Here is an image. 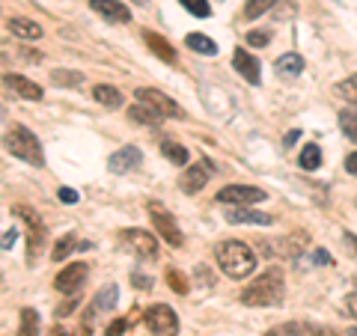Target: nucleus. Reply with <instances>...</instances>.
Returning a JSON list of instances; mask_svg holds the SVG:
<instances>
[{
  "mask_svg": "<svg viewBox=\"0 0 357 336\" xmlns=\"http://www.w3.org/2000/svg\"><path fill=\"white\" fill-rule=\"evenodd\" d=\"M215 262L229 280H244L256 271V253L238 238H227L215 247Z\"/></svg>",
  "mask_w": 357,
  "mask_h": 336,
  "instance_id": "f257e3e1",
  "label": "nucleus"
},
{
  "mask_svg": "<svg viewBox=\"0 0 357 336\" xmlns=\"http://www.w3.org/2000/svg\"><path fill=\"white\" fill-rule=\"evenodd\" d=\"M283 295H286L283 271L280 268H268L265 274H259L241 292V304H248V307H277L283 300Z\"/></svg>",
  "mask_w": 357,
  "mask_h": 336,
  "instance_id": "f03ea898",
  "label": "nucleus"
},
{
  "mask_svg": "<svg viewBox=\"0 0 357 336\" xmlns=\"http://www.w3.org/2000/svg\"><path fill=\"white\" fill-rule=\"evenodd\" d=\"M3 146H6V152L13 155V158L27 161L30 167H45V152H42L39 137L30 128L18 125V122H13V128L3 134Z\"/></svg>",
  "mask_w": 357,
  "mask_h": 336,
  "instance_id": "7ed1b4c3",
  "label": "nucleus"
},
{
  "mask_svg": "<svg viewBox=\"0 0 357 336\" xmlns=\"http://www.w3.org/2000/svg\"><path fill=\"white\" fill-rule=\"evenodd\" d=\"M13 215H18L21 220L27 223V262L33 265V262H36L39 256H42V250H45V241H48V229H45L42 217H39L30 206H15Z\"/></svg>",
  "mask_w": 357,
  "mask_h": 336,
  "instance_id": "20e7f679",
  "label": "nucleus"
},
{
  "mask_svg": "<svg viewBox=\"0 0 357 336\" xmlns=\"http://www.w3.org/2000/svg\"><path fill=\"white\" fill-rule=\"evenodd\" d=\"M134 98H137V105L149 107L152 114L161 116V119H178L182 116V107H178L170 96H164L161 89H155V86H140L137 93H134Z\"/></svg>",
  "mask_w": 357,
  "mask_h": 336,
  "instance_id": "39448f33",
  "label": "nucleus"
},
{
  "mask_svg": "<svg viewBox=\"0 0 357 336\" xmlns=\"http://www.w3.org/2000/svg\"><path fill=\"white\" fill-rule=\"evenodd\" d=\"M146 211H149V220L155 223V232L161 235V238L170 244V247H182L185 244V235H182V229H178V223H176V217L167 211L161 203H146Z\"/></svg>",
  "mask_w": 357,
  "mask_h": 336,
  "instance_id": "423d86ee",
  "label": "nucleus"
},
{
  "mask_svg": "<svg viewBox=\"0 0 357 336\" xmlns=\"http://www.w3.org/2000/svg\"><path fill=\"white\" fill-rule=\"evenodd\" d=\"M143 321L152 336H178V316L167 304H152L143 312Z\"/></svg>",
  "mask_w": 357,
  "mask_h": 336,
  "instance_id": "0eeeda50",
  "label": "nucleus"
},
{
  "mask_svg": "<svg viewBox=\"0 0 357 336\" xmlns=\"http://www.w3.org/2000/svg\"><path fill=\"white\" fill-rule=\"evenodd\" d=\"M119 238L126 241V247L137 256L140 262L158 259V241H155L152 232H146V229H122Z\"/></svg>",
  "mask_w": 357,
  "mask_h": 336,
  "instance_id": "6e6552de",
  "label": "nucleus"
},
{
  "mask_svg": "<svg viewBox=\"0 0 357 336\" xmlns=\"http://www.w3.org/2000/svg\"><path fill=\"white\" fill-rule=\"evenodd\" d=\"M268 194L262 188H250V185H227V188H220L215 199L223 206H256V203H262Z\"/></svg>",
  "mask_w": 357,
  "mask_h": 336,
  "instance_id": "1a4fd4ad",
  "label": "nucleus"
},
{
  "mask_svg": "<svg viewBox=\"0 0 357 336\" xmlns=\"http://www.w3.org/2000/svg\"><path fill=\"white\" fill-rule=\"evenodd\" d=\"M211 173H215V164H211L208 158H199L197 164H191V167H188V170L182 173L178 185H182L185 194H199V190L206 188V182L211 178Z\"/></svg>",
  "mask_w": 357,
  "mask_h": 336,
  "instance_id": "9d476101",
  "label": "nucleus"
},
{
  "mask_svg": "<svg viewBox=\"0 0 357 336\" xmlns=\"http://www.w3.org/2000/svg\"><path fill=\"white\" fill-rule=\"evenodd\" d=\"M89 274V268L84 262H75V265H66L63 271L57 274V280H54V289H57L60 295H77V289L84 286V280Z\"/></svg>",
  "mask_w": 357,
  "mask_h": 336,
  "instance_id": "9b49d317",
  "label": "nucleus"
},
{
  "mask_svg": "<svg viewBox=\"0 0 357 336\" xmlns=\"http://www.w3.org/2000/svg\"><path fill=\"white\" fill-rule=\"evenodd\" d=\"M3 86L13 89L18 98H24V102H39V98L45 96V89L36 81H30V77H24V75H13V72L3 75Z\"/></svg>",
  "mask_w": 357,
  "mask_h": 336,
  "instance_id": "f8f14e48",
  "label": "nucleus"
},
{
  "mask_svg": "<svg viewBox=\"0 0 357 336\" xmlns=\"http://www.w3.org/2000/svg\"><path fill=\"white\" fill-rule=\"evenodd\" d=\"M143 164V155L137 146H122L119 152H114L107 158V170L110 173H128V170H137Z\"/></svg>",
  "mask_w": 357,
  "mask_h": 336,
  "instance_id": "ddd939ff",
  "label": "nucleus"
},
{
  "mask_svg": "<svg viewBox=\"0 0 357 336\" xmlns=\"http://www.w3.org/2000/svg\"><path fill=\"white\" fill-rule=\"evenodd\" d=\"M89 6L102 18L114 21V24H128L131 21V9L126 3H119V0H89Z\"/></svg>",
  "mask_w": 357,
  "mask_h": 336,
  "instance_id": "4468645a",
  "label": "nucleus"
},
{
  "mask_svg": "<svg viewBox=\"0 0 357 336\" xmlns=\"http://www.w3.org/2000/svg\"><path fill=\"white\" fill-rule=\"evenodd\" d=\"M262 336H325V328L310 324V321H286V324H277V328L265 330Z\"/></svg>",
  "mask_w": 357,
  "mask_h": 336,
  "instance_id": "2eb2a0df",
  "label": "nucleus"
},
{
  "mask_svg": "<svg viewBox=\"0 0 357 336\" xmlns=\"http://www.w3.org/2000/svg\"><path fill=\"white\" fill-rule=\"evenodd\" d=\"M232 69H236L248 84H259V60H256L250 51L238 48L232 54Z\"/></svg>",
  "mask_w": 357,
  "mask_h": 336,
  "instance_id": "dca6fc26",
  "label": "nucleus"
},
{
  "mask_svg": "<svg viewBox=\"0 0 357 336\" xmlns=\"http://www.w3.org/2000/svg\"><path fill=\"white\" fill-rule=\"evenodd\" d=\"M307 244H310L307 232H292V235H286V238H280L274 244V253L283 256V259H298V256L307 250Z\"/></svg>",
  "mask_w": 357,
  "mask_h": 336,
  "instance_id": "f3484780",
  "label": "nucleus"
},
{
  "mask_svg": "<svg viewBox=\"0 0 357 336\" xmlns=\"http://www.w3.org/2000/svg\"><path fill=\"white\" fill-rule=\"evenodd\" d=\"M227 220L229 223H256V227H271L274 217L262 215V211H253L248 206H229L227 208Z\"/></svg>",
  "mask_w": 357,
  "mask_h": 336,
  "instance_id": "a211bd4d",
  "label": "nucleus"
},
{
  "mask_svg": "<svg viewBox=\"0 0 357 336\" xmlns=\"http://www.w3.org/2000/svg\"><path fill=\"white\" fill-rule=\"evenodd\" d=\"M116 300H119V289L110 283V286H105V289H98V295H96V300L89 304V310H86V319H93L96 312H110L116 307Z\"/></svg>",
  "mask_w": 357,
  "mask_h": 336,
  "instance_id": "6ab92c4d",
  "label": "nucleus"
},
{
  "mask_svg": "<svg viewBox=\"0 0 357 336\" xmlns=\"http://www.w3.org/2000/svg\"><path fill=\"white\" fill-rule=\"evenodd\" d=\"M143 42H146L149 45V51L155 54V57H158V60H164V63H176V48H173V45L170 42H167L164 36H158V33H152V30H146V33H143Z\"/></svg>",
  "mask_w": 357,
  "mask_h": 336,
  "instance_id": "aec40b11",
  "label": "nucleus"
},
{
  "mask_svg": "<svg viewBox=\"0 0 357 336\" xmlns=\"http://www.w3.org/2000/svg\"><path fill=\"white\" fill-rule=\"evenodd\" d=\"M6 27H9V33H13V36H18V39H27V42H33V39H39V36H42V27H39L33 18L13 15V18L6 21Z\"/></svg>",
  "mask_w": 357,
  "mask_h": 336,
  "instance_id": "412c9836",
  "label": "nucleus"
},
{
  "mask_svg": "<svg viewBox=\"0 0 357 336\" xmlns=\"http://www.w3.org/2000/svg\"><path fill=\"white\" fill-rule=\"evenodd\" d=\"M93 98L102 107H107V110H116V107H122V93L116 86H107V84H98L96 89H93Z\"/></svg>",
  "mask_w": 357,
  "mask_h": 336,
  "instance_id": "4be33fe9",
  "label": "nucleus"
},
{
  "mask_svg": "<svg viewBox=\"0 0 357 336\" xmlns=\"http://www.w3.org/2000/svg\"><path fill=\"white\" fill-rule=\"evenodd\" d=\"M274 69L283 77H298L301 72H304V57H301V54H283V57H277Z\"/></svg>",
  "mask_w": 357,
  "mask_h": 336,
  "instance_id": "5701e85b",
  "label": "nucleus"
},
{
  "mask_svg": "<svg viewBox=\"0 0 357 336\" xmlns=\"http://www.w3.org/2000/svg\"><path fill=\"white\" fill-rule=\"evenodd\" d=\"M185 45H188V48H191V51L203 54V57H215V54H218V45H215V39L203 36V33H188V36H185Z\"/></svg>",
  "mask_w": 357,
  "mask_h": 336,
  "instance_id": "b1692460",
  "label": "nucleus"
},
{
  "mask_svg": "<svg viewBox=\"0 0 357 336\" xmlns=\"http://www.w3.org/2000/svg\"><path fill=\"white\" fill-rule=\"evenodd\" d=\"M298 164H301V170H319L321 167V149L316 146V143H310V146L301 149Z\"/></svg>",
  "mask_w": 357,
  "mask_h": 336,
  "instance_id": "393cba45",
  "label": "nucleus"
},
{
  "mask_svg": "<svg viewBox=\"0 0 357 336\" xmlns=\"http://www.w3.org/2000/svg\"><path fill=\"white\" fill-rule=\"evenodd\" d=\"M51 84L54 86H81L84 84V75L75 72V69H54L51 72Z\"/></svg>",
  "mask_w": 357,
  "mask_h": 336,
  "instance_id": "a878e982",
  "label": "nucleus"
},
{
  "mask_svg": "<svg viewBox=\"0 0 357 336\" xmlns=\"http://www.w3.org/2000/svg\"><path fill=\"white\" fill-rule=\"evenodd\" d=\"M161 155L170 164H176V167H185L188 164V149L185 146H178V143H173V140H164L161 143Z\"/></svg>",
  "mask_w": 357,
  "mask_h": 336,
  "instance_id": "bb28decb",
  "label": "nucleus"
},
{
  "mask_svg": "<svg viewBox=\"0 0 357 336\" xmlns=\"http://www.w3.org/2000/svg\"><path fill=\"white\" fill-rule=\"evenodd\" d=\"M39 333V312L33 307H24L21 310V328H18V336H36Z\"/></svg>",
  "mask_w": 357,
  "mask_h": 336,
  "instance_id": "cd10ccee",
  "label": "nucleus"
},
{
  "mask_svg": "<svg viewBox=\"0 0 357 336\" xmlns=\"http://www.w3.org/2000/svg\"><path fill=\"white\" fill-rule=\"evenodd\" d=\"M333 96H340L342 102H349L357 107V75L351 77H345V81H340L337 86H333Z\"/></svg>",
  "mask_w": 357,
  "mask_h": 336,
  "instance_id": "c85d7f7f",
  "label": "nucleus"
},
{
  "mask_svg": "<svg viewBox=\"0 0 357 336\" xmlns=\"http://www.w3.org/2000/svg\"><path fill=\"white\" fill-rule=\"evenodd\" d=\"M75 247H81V241H77L72 232H69V235H63V238H60L57 244H54V250H51V259H54V262H63L66 256H69Z\"/></svg>",
  "mask_w": 357,
  "mask_h": 336,
  "instance_id": "c756f323",
  "label": "nucleus"
},
{
  "mask_svg": "<svg viewBox=\"0 0 357 336\" xmlns=\"http://www.w3.org/2000/svg\"><path fill=\"white\" fill-rule=\"evenodd\" d=\"M128 119L131 122H137V125H158L161 116H155L149 107H143V105H131L128 107Z\"/></svg>",
  "mask_w": 357,
  "mask_h": 336,
  "instance_id": "7c9ffc66",
  "label": "nucleus"
},
{
  "mask_svg": "<svg viewBox=\"0 0 357 336\" xmlns=\"http://www.w3.org/2000/svg\"><path fill=\"white\" fill-rule=\"evenodd\" d=\"M340 128H342L345 137L357 146V110H342L340 114Z\"/></svg>",
  "mask_w": 357,
  "mask_h": 336,
  "instance_id": "2f4dec72",
  "label": "nucleus"
},
{
  "mask_svg": "<svg viewBox=\"0 0 357 336\" xmlns=\"http://www.w3.org/2000/svg\"><path fill=\"white\" fill-rule=\"evenodd\" d=\"M167 286H170L176 295H188V277L182 271H176V268L167 271Z\"/></svg>",
  "mask_w": 357,
  "mask_h": 336,
  "instance_id": "473e14b6",
  "label": "nucleus"
},
{
  "mask_svg": "<svg viewBox=\"0 0 357 336\" xmlns=\"http://www.w3.org/2000/svg\"><path fill=\"white\" fill-rule=\"evenodd\" d=\"M188 13L197 15V18H208L211 15V6H208V0H178Z\"/></svg>",
  "mask_w": 357,
  "mask_h": 336,
  "instance_id": "72a5a7b5",
  "label": "nucleus"
},
{
  "mask_svg": "<svg viewBox=\"0 0 357 336\" xmlns=\"http://www.w3.org/2000/svg\"><path fill=\"white\" fill-rule=\"evenodd\" d=\"M274 3H277V0H248V6H244V15H248V18H259Z\"/></svg>",
  "mask_w": 357,
  "mask_h": 336,
  "instance_id": "f704fd0d",
  "label": "nucleus"
},
{
  "mask_svg": "<svg viewBox=\"0 0 357 336\" xmlns=\"http://www.w3.org/2000/svg\"><path fill=\"white\" fill-rule=\"evenodd\" d=\"M48 336H89V324H81L77 330H69V328H63V324H54V328L48 330Z\"/></svg>",
  "mask_w": 357,
  "mask_h": 336,
  "instance_id": "c9c22d12",
  "label": "nucleus"
},
{
  "mask_svg": "<svg viewBox=\"0 0 357 336\" xmlns=\"http://www.w3.org/2000/svg\"><path fill=\"white\" fill-rule=\"evenodd\" d=\"M128 324H134V319H116V321H110L107 324V336H122V333H126L128 330Z\"/></svg>",
  "mask_w": 357,
  "mask_h": 336,
  "instance_id": "e433bc0d",
  "label": "nucleus"
},
{
  "mask_svg": "<svg viewBox=\"0 0 357 336\" xmlns=\"http://www.w3.org/2000/svg\"><path fill=\"white\" fill-rule=\"evenodd\" d=\"M131 286H137V289H143V292H146V289H152V280H149L146 274L134 271V274H131Z\"/></svg>",
  "mask_w": 357,
  "mask_h": 336,
  "instance_id": "4c0bfd02",
  "label": "nucleus"
},
{
  "mask_svg": "<svg viewBox=\"0 0 357 336\" xmlns=\"http://www.w3.org/2000/svg\"><path fill=\"white\" fill-rule=\"evenodd\" d=\"M268 33H262V30H256V33H248V42L253 45V48H262V45H268Z\"/></svg>",
  "mask_w": 357,
  "mask_h": 336,
  "instance_id": "58836bf2",
  "label": "nucleus"
},
{
  "mask_svg": "<svg viewBox=\"0 0 357 336\" xmlns=\"http://www.w3.org/2000/svg\"><path fill=\"white\" fill-rule=\"evenodd\" d=\"M57 197L63 199V203H69V206L77 203V190H75V188H60V190H57Z\"/></svg>",
  "mask_w": 357,
  "mask_h": 336,
  "instance_id": "ea45409f",
  "label": "nucleus"
},
{
  "mask_svg": "<svg viewBox=\"0 0 357 336\" xmlns=\"http://www.w3.org/2000/svg\"><path fill=\"white\" fill-rule=\"evenodd\" d=\"M15 238H18V232H15V229H6L3 235H0V247L9 250V247H13V244H15Z\"/></svg>",
  "mask_w": 357,
  "mask_h": 336,
  "instance_id": "a19ab883",
  "label": "nucleus"
},
{
  "mask_svg": "<svg viewBox=\"0 0 357 336\" xmlns=\"http://www.w3.org/2000/svg\"><path fill=\"white\" fill-rule=\"evenodd\" d=\"M333 259H331V253L328 250H316L312 253V265H331Z\"/></svg>",
  "mask_w": 357,
  "mask_h": 336,
  "instance_id": "79ce46f5",
  "label": "nucleus"
},
{
  "mask_svg": "<svg viewBox=\"0 0 357 336\" xmlns=\"http://www.w3.org/2000/svg\"><path fill=\"white\" fill-rule=\"evenodd\" d=\"M345 310H349V316H354V319H357V292L345 298Z\"/></svg>",
  "mask_w": 357,
  "mask_h": 336,
  "instance_id": "37998d69",
  "label": "nucleus"
},
{
  "mask_svg": "<svg viewBox=\"0 0 357 336\" xmlns=\"http://www.w3.org/2000/svg\"><path fill=\"white\" fill-rule=\"evenodd\" d=\"M345 170H349L351 176H357V152H351L349 158H345Z\"/></svg>",
  "mask_w": 357,
  "mask_h": 336,
  "instance_id": "c03bdc74",
  "label": "nucleus"
},
{
  "mask_svg": "<svg viewBox=\"0 0 357 336\" xmlns=\"http://www.w3.org/2000/svg\"><path fill=\"white\" fill-rule=\"evenodd\" d=\"M345 244H349V250L357 256V235H351V232H345Z\"/></svg>",
  "mask_w": 357,
  "mask_h": 336,
  "instance_id": "a18cd8bd",
  "label": "nucleus"
},
{
  "mask_svg": "<svg viewBox=\"0 0 357 336\" xmlns=\"http://www.w3.org/2000/svg\"><path fill=\"white\" fill-rule=\"evenodd\" d=\"M298 140V131H292V134H286V146H292V143Z\"/></svg>",
  "mask_w": 357,
  "mask_h": 336,
  "instance_id": "49530a36",
  "label": "nucleus"
},
{
  "mask_svg": "<svg viewBox=\"0 0 357 336\" xmlns=\"http://www.w3.org/2000/svg\"><path fill=\"white\" fill-rule=\"evenodd\" d=\"M3 119H6V107H3V105H0V122H3Z\"/></svg>",
  "mask_w": 357,
  "mask_h": 336,
  "instance_id": "de8ad7c7",
  "label": "nucleus"
},
{
  "mask_svg": "<svg viewBox=\"0 0 357 336\" xmlns=\"http://www.w3.org/2000/svg\"><path fill=\"white\" fill-rule=\"evenodd\" d=\"M349 336H357V328H354V330H349Z\"/></svg>",
  "mask_w": 357,
  "mask_h": 336,
  "instance_id": "09e8293b",
  "label": "nucleus"
}]
</instances>
